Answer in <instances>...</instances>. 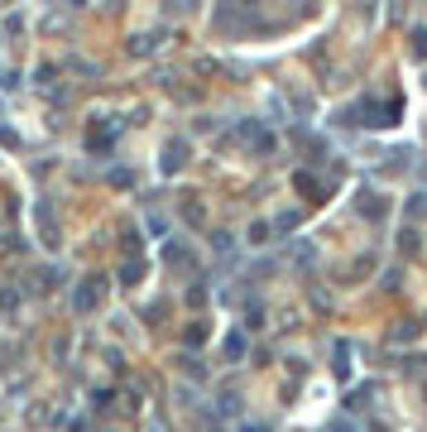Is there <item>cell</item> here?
I'll use <instances>...</instances> for the list:
<instances>
[{"instance_id":"obj_5","label":"cell","mask_w":427,"mask_h":432,"mask_svg":"<svg viewBox=\"0 0 427 432\" xmlns=\"http://www.w3.org/2000/svg\"><path fill=\"white\" fill-rule=\"evenodd\" d=\"M413 43H418V53H427V34H413Z\"/></svg>"},{"instance_id":"obj_4","label":"cell","mask_w":427,"mask_h":432,"mask_svg":"<svg viewBox=\"0 0 427 432\" xmlns=\"http://www.w3.org/2000/svg\"><path fill=\"white\" fill-rule=\"evenodd\" d=\"M360 212H365V216H379V212H384V207L375 202V193H365V202H360Z\"/></svg>"},{"instance_id":"obj_2","label":"cell","mask_w":427,"mask_h":432,"mask_svg":"<svg viewBox=\"0 0 427 432\" xmlns=\"http://www.w3.org/2000/svg\"><path fill=\"white\" fill-rule=\"evenodd\" d=\"M183 154H188V144H183V139H173V144H168V159H163V168H168V173H173V168H183Z\"/></svg>"},{"instance_id":"obj_3","label":"cell","mask_w":427,"mask_h":432,"mask_svg":"<svg viewBox=\"0 0 427 432\" xmlns=\"http://www.w3.org/2000/svg\"><path fill=\"white\" fill-rule=\"evenodd\" d=\"M226 355H230V360H240V355H245V336H240V331H230V336H226Z\"/></svg>"},{"instance_id":"obj_1","label":"cell","mask_w":427,"mask_h":432,"mask_svg":"<svg viewBox=\"0 0 427 432\" xmlns=\"http://www.w3.org/2000/svg\"><path fill=\"white\" fill-rule=\"evenodd\" d=\"M101 293H106V279H87L77 293H72V303H77V313H92L97 303H101Z\"/></svg>"}]
</instances>
